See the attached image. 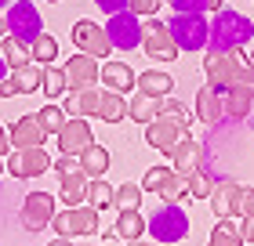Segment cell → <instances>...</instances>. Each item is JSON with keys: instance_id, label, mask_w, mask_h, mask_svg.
Returning <instances> with one entry per match:
<instances>
[{"instance_id": "f907efd6", "label": "cell", "mask_w": 254, "mask_h": 246, "mask_svg": "<svg viewBox=\"0 0 254 246\" xmlns=\"http://www.w3.org/2000/svg\"><path fill=\"white\" fill-rule=\"evenodd\" d=\"M48 246H73L69 239H55V243H48Z\"/></svg>"}, {"instance_id": "30bf717a", "label": "cell", "mask_w": 254, "mask_h": 246, "mask_svg": "<svg viewBox=\"0 0 254 246\" xmlns=\"http://www.w3.org/2000/svg\"><path fill=\"white\" fill-rule=\"evenodd\" d=\"M73 44L80 54H91V58H106L113 54V44L106 37V26H95L91 18H80L73 26Z\"/></svg>"}, {"instance_id": "44dd1931", "label": "cell", "mask_w": 254, "mask_h": 246, "mask_svg": "<svg viewBox=\"0 0 254 246\" xmlns=\"http://www.w3.org/2000/svg\"><path fill=\"white\" fill-rule=\"evenodd\" d=\"M102 84H106L109 91H117V95H127L131 87H138V76H134L131 65L109 62V65H102Z\"/></svg>"}, {"instance_id": "d6986e66", "label": "cell", "mask_w": 254, "mask_h": 246, "mask_svg": "<svg viewBox=\"0 0 254 246\" xmlns=\"http://www.w3.org/2000/svg\"><path fill=\"white\" fill-rule=\"evenodd\" d=\"M196 116H200L203 123H218L225 116V95L214 91L211 84H203L200 91H196Z\"/></svg>"}, {"instance_id": "cb8c5ba5", "label": "cell", "mask_w": 254, "mask_h": 246, "mask_svg": "<svg viewBox=\"0 0 254 246\" xmlns=\"http://www.w3.org/2000/svg\"><path fill=\"white\" fill-rule=\"evenodd\" d=\"M142 232H145V221H142L138 210H120V214H117L113 236H120L124 243H131V239H142Z\"/></svg>"}, {"instance_id": "4fadbf2b", "label": "cell", "mask_w": 254, "mask_h": 246, "mask_svg": "<svg viewBox=\"0 0 254 246\" xmlns=\"http://www.w3.org/2000/svg\"><path fill=\"white\" fill-rule=\"evenodd\" d=\"M182 138H186V127H178L167 112H160L153 123H145V142L153 148H160L164 156H171V148H175Z\"/></svg>"}, {"instance_id": "83f0119b", "label": "cell", "mask_w": 254, "mask_h": 246, "mask_svg": "<svg viewBox=\"0 0 254 246\" xmlns=\"http://www.w3.org/2000/svg\"><path fill=\"white\" fill-rule=\"evenodd\" d=\"M0 54L7 58V65H11V69H22V65H29V62H33V51H29L22 40H15L11 33L4 37V44H0Z\"/></svg>"}, {"instance_id": "1f68e13d", "label": "cell", "mask_w": 254, "mask_h": 246, "mask_svg": "<svg viewBox=\"0 0 254 246\" xmlns=\"http://www.w3.org/2000/svg\"><path fill=\"white\" fill-rule=\"evenodd\" d=\"M113 192L109 189V181H102V178H91L87 181V206H95V210H106V206H113Z\"/></svg>"}, {"instance_id": "8d00e7d4", "label": "cell", "mask_w": 254, "mask_h": 246, "mask_svg": "<svg viewBox=\"0 0 254 246\" xmlns=\"http://www.w3.org/2000/svg\"><path fill=\"white\" fill-rule=\"evenodd\" d=\"M211 192H214V178H211L207 170L189 174V196H196V199H211Z\"/></svg>"}, {"instance_id": "f1b7e54d", "label": "cell", "mask_w": 254, "mask_h": 246, "mask_svg": "<svg viewBox=\"0 0 254 246\" xmlns=\"http://www.w3.org/2000/svg\"><path fill=\"white\" fill-rule=\"evenodd\" d=\"M156 196L164 199V203H182V199L189 196V178H186V174H178L175 167H171V178L164 181V189H160Z\"/></svg>"}, {"instance_id": "bcb514c9", "label": "cell", "mask_w": 254, "mask_h": 246, "mask_svg": "<svg viewBox=\"0 0 254 246\" xmlns=\"http://www.w3.org/2000/svg\"><path fill=\"white\" fill-rule=\"evenodd\" d=\"M7 148H11V134L0 127V156H7Z\"/></svg>"}, {"instance_id": "6da1fadb", "label": "cell", "mask_w": 254, "mask_h": 246, "mask_svg": "<svg viewBox=\"0 0 254 246\" xmlns=\"http://www.w3.org/2000/svg\"><path fill=\"white\" fill-rule=\"evenodd\" d=\"M254 37V22L247 15H240V11L233 7H222V11H214V18H211V37H207V51L211 54H222V51H240L244 44H251Z\"/></svg>"}, {"instance_id": "7dc6e473", "label": "cell", "mask_w": 254, "mask_h": 246, "mask_svg": "<svg viewBox=\"0 0 254 246\" xmlns=\"http://www.w3.org/2000/svg\"><path fill=\"white\" fill-rule=\"evenodd\" d=\"M244 239L254 246V221H244Z\"/></svg>"}, {"instance_id": "7bdbcfd3", "label": "cell", "mask_w": 254, "mask_h": 246, "mask_svg": "<svg viewBox=\"0 0 254 246\" xmlns=\"http://www.w3.org/2000/svg\"><path fill=\"white\" fill-rule=\"evenodd\" d=\"M240 214L244 221H254V189H240Z\"/></svg>"}, {"instance_id": "f546056e", "label": "cell", "mask_w": 254, "mask_h": 246, "mask_svg": "<svg viewBox=\"0 0 254 246\" xmlns=\"http://www.w3.org/2000/svg\"><path fill=\"white\" fill-rule=\"evenodd\" d=\"M80 163H84V174H91V178H98V174L109 170V152L102 145H91L87 152H80Z\"/></svg>"}, {"instance_id": "836d02e7", "label": "cell", "mask_w": 254, "mask_h": 246, "mask_svg": "<svg viewBox=\"0 0 254 246\" xmlns=\"http://www.w3.org/2000/svg\"><path fill=\"white\" fill-rule=\"evenodd\" d=\"M37 120H40V127H44L48 134H59L62 127H65V120H69V116H65V109H59L55 101H48V105H44V109L37 112Z\"/></svg>"}, {"instance_id": "5b68a950", "label": "cell", "mask_w": 254, "mask_h": 246, "mask_svg": "<svg viewBox=\"0 0 254 246\" xmlns=\"http://www.w3.org/2000/svg\"><path fill=\"white\" fill-rule=\"evenodd\" d=\"M171 37H175L178 51H203L207 48V37H211V22L203 15H175L167 22Z\"/></svg>"}, {"instance_id": "ab89813d", "label": "cell", "mask_w": 254, "mask_h": 246, "mask_svg": "<svg viewBox=\"0 0 254 246\" xmlns=\"http://www.w3.org/2000/svg\"><path fill=\"white\" fill-rule=\"evenodd\" d=\"M160 112H167V116H171V120H175L178 127H186V131H189L192 116H189V109H186L182 101H175V98H164V109H160Z\"/></svg>"}, {"instance_id": "816d5d0a", "label": "cell", "mask_w": 254, "mask_h": 246, "mask_svg": "<svg viewBox=\"0 0 254 246\" xmlns=\"http://www.w3.org/2000/svg\"><path fill=\"white\" fill-rule=\"evenodd\" d=\"M127 246H149V243H142V239H131V243H127Z\"/></svg>"}, {"instance_id": "db71d44e", "label": "cell", "mask_w": 254, "mask_h": 246, "mask_svg": "<svg viewBox=\"0 0 254 246\" xmlns=\"http://www.w3.org/2000/svg\"><path fill=\"white\" fill-rule=\"evenodd\" d=\"M247 65H251V73H254V54H247Z\"/></svg>"}, {"instance_id": "d4e9b609", "label": "cell", "mask_w": 254, "mask_h": 246, "mask_svg": "<svg viewBox=\"0 0 254 246\" xmlns=\"http://www.w3.org/2000/svg\"><path fill=\"white\" fill-rule=\"evenodd\" d=\"M98 120H106V123H120V120H127V98L117 95V91H102Z\"/></svg>"}, {"instance_id": "9a60e30c", "label": "cell", "mask_w": 254, "mask_h": 246, "mask_svg": "<svg viewBox=\"0 0 254 246\" xmlns=\"http://www.w3.org/2000/svg\"><path fill=\"white\" fill-rule=\"evenodd\" d=\"M65 80H69V91H80V87H95L102 80V69H98V58L91 54H76L65 62Z\"/></svg>"}, {"instance_id": "b9f144b4", "label": "cell", "mask_w": 254, "mask_h": 246, "mask_svg": "<svg viewBox=\"0 0 254 246\" xmlns=\"http://www.w3.org/2000/svg\"><path fill=\"white\" fill-rule=\"evenodd\" d=\"M55 174H84V163H80V156H59Z\"/></svg>"}, {"instance_id": "d6a6232c", "label": "cell", "mask_w": 254, "mask_h": 246, "mask_svg": "<svg viewBox=\"0 0 254 246\" xmlns=\"http://www.w3.org/2000/svg\"><path fill=\"white\" fill-rule=\"evenodd\" d=\"M33 62H40V65H51L55 58H59V40L51 37V33H40L37 40H33Z\"/></svg>"}, {"instance_id": "5bb4252c", "label": "cell", "mask_w": 254, "mask_h": 246, "mask_svg": "<svg viewBox=\"0 0 254 246\" xmlns=\"http://www.w3.org/2000/svg\"><path fill=\"white\" fill-rule=\"evenodd\" d=\"M251 109H254V73L247 69V73L225 91V116L240 120V116H251Z\"/></svg>"}, {"instance_id": "f5cc1de1", "label": "cell", "mask_w": 254, "mask_h": 246, "mask_svg": "<svg viewBox=\"0 0 254 246\" xmlns=\"http://www.w3.org/2000/svg\"><path fill=\"white\" fill-rule=\"evenodd\" d=\"M0 174H7V163H4V156H0Z\"/></svg>"}, {"instance_id": "8fae6325", "label": "cell", "mask_w": 254, "mask_h": 246, "mask_svg": "<svg viewBox=\"0 0 254 246\" xmlns=\"http://www.w3.org/2000/svg\"><path fill=\"white\" fill-rule=\"evenodd\" d=\"M59 148H62V156H80V152H87L91 145H95V134H91V123L84 120V116H69L65 127L59 134Z\"/></svg>"}, {"instance_id": "f35d334b", "label": "cell", "mask_w": 254, "mask_h": 246, "mask_svg": "<svg viewBox=\"0 0 254 246\" xmlns=\"http://www.w3.org/2000/svg\"><path fill=\"white\" fill-rule=\"evenodd\" d=\"M175 7V15H207L211 11V0H167Z\"/></svg>"}, {"instance_id": "ba28073f", "label": "cell", "mask_w": 254, "mask_h": 246, "mask_svg": "<svg viewBox=\"0 0 254 246\" xmlns=\"http://www.w3.org/2000/svg\"><path fill=\"white\" fill-rule=\"evenodd\" d=\"M106 37L117 51H134L142 44V18L134 11H117V15H109Z\"/></svg>"}, {"instance_id": "ee69618b", "label": "cell", "mask_w": 254, "mask_h": 246, "mask_svg": "<svg viewBox=\"0 0 254 246\" xmlns=\"http://www.w3.org/2000/svg\"><path fill=\"white\" fill-rule=\"evenodd\" d=\"M15 95H22V87H18L15 76H7L4 84H0V98H15Z\"/></svg>"}, {"instance_id": "484cf974", "label": "cell", "mask_w": 254, "mask_h": 246, "mask_svg": "<svg viewBox=\"0 0 254 246\" xmlns=\"http://www.w3.org/2000/svg\"><path fill=\"white\" fill-rule=\"evenodd\" d=\"M211 246H244V225H236L233 217H218L211 232Z\"/></svg>"}, {"instance_id": "74e56055", "label": "cell", "mask_w": 254, "mask_h": 246, "mask_svg": "<svg viewBox=\"0 0 254 246\" xmlns=\"http://www.w3.org/2000/svg\"><path fill=\"white\" fill-rule=\"evenodd\" d=\"M167 178H171V167H149L142 178V192H160Z\"/></svg>"}, {"instance_id": "4dcf8cb0", "label": "cell", "mask_w": 254, "mask_h": 246, "mask_svg": "<svg viewBox=\"0 0 254 246\" xmlns=\"http://www.w3.org/2000/svg\"><path fill=\"white\" fill-rule=\"evenodd\" d=\"M15 80H18L22 95H33V91H40V87H44V65H40V62L22 65L18 73H15Z\"/></svg>"}, {"instance_id": "e0dca14e", "label": "cell", "mask_w": 254, "mask_h": 246, "mask_svg": "<svg viewBox=\"0 0 254 246\" xmlns=\"http://www.w3.org/2000/svg\"><path fill=\"white\" fill-rule=\"evenodd\" d=\"M200 159H203V148H200V142H192L189 134L171 148V167H175L178 174H186V178L200 170Z\"/></svg>"}, {"instance_id": "9c48e42d", "label": "cell", "mask_w": 254, "mask_h": 246, "mask_svg": "<svg viewBox=\"0 0 254 246\" xmlns=\"http://www.w3.org/2000/svg\"><path fill=\"white\" fill-rule=\"evenodd\" d=\"M7 174L11 178H40V174H48L51 170V156H48V148H15V152H7Z\"/></svg>"}, {"instance_id": "7a4b0ae2", "label": "cell", "mask_w": 254, "mask_h": 246, "mask_svg": "<svg viewBox=\"0 0 254 246\" xmlns=\"http://www.w3.org/2000/svg\"><path fill=\"white\" fill-rule=\"evenodd\" d=\"M145 232L156 243H167V246L171 243H182V239H186V232H189V217H186V210H182L178 203H164V206H156L153 214H149Z\"/></svg>"}, {"instance_id": "ac0fdd59", "label": "cell", "mask_w": 254, "mask_h": 246, "mask_svg": "<svg viewBox=\"0 0 254 246\" xmlns=\"http://www.w3.org/2000/svg\"><path fill=\"white\" fill-rule=\"evenodd\" d=\"M211 210L218 217H236L240 214V185L233 178H225V181H218L214 185V192H211Z\"/></svg>"}, {"instance_id": "3957f363", "label": "cell", "mask_w": 254, "mask_h": 246, "mask_svg": "<svg viewBox=\"0 0 254 246\" xmlns=\"http://www.w3.org/2000/svg\"><path fill=\"white\" fill-rule=\"evenodd\" d=\"M247 69H251V65H247V58L240 54V51H222V54H211V51H207V58H203L207 84H211L214 91H222V95L247 73Z\"/></svg>"}, {"instance_id": "f6af8a7d", "label": "cell", "mask_w": 254, "mask_h": 246, "mask_svg": "<svg viewBox=\"0 0 254 246\" xmlns=\"http://www.w3.org/2000/svg\"><path fill=\"white\" fill-rule=\"evenodd\" d=\"M95 4L106 11V15H117V11H127V0H95Z\"/></svg>"}, {"instance_id": "6f0895ef", "label": "cell", "mask_w": 254, "mask_h": 246, "mask_svg": "<svg viewBox=\"0 0 254 246\" xmlns=\"http://www.w3.org/2000/svg\"><path fill=\"white\" fill-rule=\"evenodd\" d=\"M51 4H59V0H51Z\"/></svg>"}, {"instance_id": "c3c4849f", "label": "cell", "mask_w": 254, "mask_h": 246, "mask_svg": "<svg viewBox=\"0 0 254 246\" xmlns=\"http://www.w3.org/2000/svg\"><path fill=\"white\" fill-rule=\"evenodd\" d=\"M7 69H11V65H7V58L0 54V84H4V80H7Z\"/></svg>"}, {"instance_id": "2e32d148", "label": "cell", "mask_w": 254, "mask_h": 246, "mask_svg": "<svg viewBox=\"0 0 254 246\" xmlns=\"http://www.w3.org/2000/svg\"><path fill=\"white\" fill-rule=\"evenodd\" d=\"M7 134H11V145H15V148H40L44 138H48V131L40 127L37 116H22V120H15Z\"/></svg>"}, {"instance_id": "680465c9", "label": "cell", "mask_w": 254, "mask_h": 246, "mask_svg": "<svg viewBox=\"0 0 254 246\" xmlns=\"http://www.w3.org/2000/svg\"><path fill=\"white\" fill-rule=\"evenodd\" d=\"M84 246H87V243H84Z\"/></svg>"}, {"instance_id": "681fc988", "label": "cell", "mask_w": 254, "mask_h": 246, "mask_svg": "<svg viewBox=\"0 0 254 246\" xmlns=\"http://www.w3.org/2000/svg\"><path fill=\"white\" fill-rule=\"evenodd\" d=\"M0 37H7V18L0 15Z\"/></svg>"}, {"instance_id": "ffe728a7", "label": "cell", "mask_w": 254, "mask_h": 246, "mask_svg": "<svg viewBox=\"0 0 254 246\" xmlns=\"http://www.w3.org/2000/svg\"><path fill=\"white\" fill-rule=\"evenodd\" d=\"M98 101H102V91L95 87H80V91H69L65 98V116H98Z\"/></svg>"}, {"instance_id": "603a6c76", "label": "cell", "mask_w": 254, "mask_h": 246, "mask_svg": "<svg viewBox=\"0 0 254 246\" xmlns=\"http://www.w3.org/2000/svg\"><path fill=\"white\" fill-rule=\"evenodd\" d=\"M59 181H62V203L65 206H80V203H87V181L84 174H59Z\"/></svg>"}, {"instance_id": "4316f807", "label": "cell", "mask_w": 254, "mask_h": 246, "mask_svg": "<svg viewBox=\"0 0 254 246\" xmlns=\"http://www.w3.org/2000/svg\"><path fill=\"white\" fill-rule=\"evenodd\" d=\"M171 76L167 73H156V69H149V73H142L138 76V91H142V95H153V98H167L171 95Z\"/></svg>"}, {"instance_id": "7402d4cb", "label": "cell", "mask_w": 254, "mask_h": 246, "mask_svg": "<svg viewBox=\"0 0 254 246\" xmlns=\"http://www.w3.org/2000/svg\"><path fill=\"white\" fill-rule=\"evenodd\" d=\"M160 109H164V98H153V95H138L127 101V120H134V123H153L156 116H160Z\"/></svg>"}, {"instance_id": "d590c367", "label": "cell", "mask_w": 254, "mask_h": 246, "mask_svg": "<svg viewBox=\"0 0 254 246\" xmlns=\"http://www.w3.org/2000/svg\"><path fill=\"white\" fill-rule=\"evenodd\" d=\"M113 203H117L120 210H138V203H142V185L127 181L117 189V196H113Z\"/></svg>"}, {"instance_id": "60d3db41", "label": "cell", "mask_w": 254, "mask_h": 246, "mask_svg": "<svg viewBox=\"0 0 254 246\" xmlns=\"http://www.w3.org/2000/svg\"><path fill=\"white\" fill-rule=\"evenodd\" d=\"M160 4H164V0H127V11H134L138 18H142V15H145V18H153Z\"/></svg>"}, {"instance_id": "7c38bea8", "label": "cell", "mask_w": 254, "mask_h": 246, "mask_svg": "<svg viewBox=\"0 0 254 246\" xmlns=\"http://www.w3.org/2000/svg\"><path fill=\"white\" fill-rule=\"evenodd\" d=\"M18 217H22V225L29 232H44L55 221V196L51 192H29Z\"/></svg>"}, {"instance_id": "11a10c76", "label": "cell", "mask_w": 254, "mask_h": 246, "mask_svg": "<svg viewBox=\"0 0 254 246\" xmlns=\"http://www.w3.org/2000/svg\"><path fill=\"white\" fill-rule=\"evenodd\" d=\"M11 4H15V0H0V7H11Z\"/></svg>"}, {"instance_id": "9f6ffc18", "label": "cell", "mask_w": 254, "mask_h": 246, "mask_svg": "<svg viewBox=\"0 0 254 246\" xmlns=\"http://www.w3.org/2000/svg\"><path fill=\"white\" fill-rule=\"evenodd\" d=\"M251 120H254V109H251Z\"/></svg>"}, {"instance_id": "52a82bcc", "label": "cell", "mask_w": 254, "mask_h": 246, "mask_svg": "<svg viewBox=\"0 0 254 246\" xmlns=\"http://www.w3.org/2000/svg\"><path fill=\"white\" fill-rule=\"evenodd\" d=\"M142 48H145V54L153 58V62H175L178 58V44L171 37L167 22H160V18H145L142 22Z\"/></svg>"}, {"instance_id": "277c9868", "label": "cell", "mask_w": 254, "mask_h": 246, "mask_svg": "<svg viewBox=\"0 0 254 246\" xmlns=\"http://www.w3.org/2000/svg\"><path fill=\"white\" fill-rule=\"evenodd\" d=\"M55 232L59 239H87L98 232V210L95 206H65L62 214H55Z\"/></svg>"}, {"instance_id": "8992f818", "label": "cell", "mask_w": 254, "mask_h": 246, "mask_svg": "<svg viewBox=\"0 0 254 246\" xmlns=\"http://www.w3.org/2000/svg\"><path fill=\"white\" fill-rule=\"evenodd\" d=\"M7 33L15 40H22L26 48H33V40L44 33V22H40V11L29 4V0H15V4L7 7Z\"/></svg>"}, {"instance_id": "e575fe53", "label": "cell", "mask_w": 254, "mask_h": 246, "mask_svg": "<svg viewBox=\"0 0 254 246\" xmlns=\"http://www.w3.org/2000/svg\"><path fill=\"white\" fill-rule=\"evenodd\" d=\"M40 91H44V95H48L51 101L59 98V95H65V91H69L65 69H55V65H51V69H44V87H40Z\"/></svg>"}]
</instances>
